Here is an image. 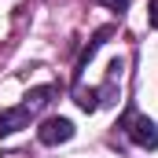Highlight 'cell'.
Wrapping results in <instances>:
<instances>
[{
    "mask_svg": "<svg viewBox=\"0 0 158 158\" xmlns=\"http://www.w3.org/2000/svg\"><path fill=\"white\" fill-rule=\"evenodd\" d=\"M74 136V125H70V118H44L37 129V140L44 143V147H55V143H66Z\"/></svg>",
    "mask_w": 158,
    "mask_h": 158,
    "instance_id": "cell-2",
    "label": "cell"
},
{
    "mask_svg": "<svg viewBox=\"0 0 158 158\" xmlns=\"http://www.w3.org/2000/svg\"><path fill=\"white\" fill-rule=\"evenodd\" d=\"M121 129L129 132V140H132L136 147H147V151H155V147H158V125H155L151 118L129 110V114L121 118Z\"/></svg>",
    "mask_w": 158,
    "mask_h": 158,
    "instance_id": "cell-1",
    "label": "cell"
},
{
    "mask_svg": "<svg viewBox=\"0 0 158 158\" xmlns=\"http://www.w3.org/2000/svg\"><path fill=\"white\" fill-rule=\"evenodd\" d=\"M26 125H30V110L26 107H4L0 110V136H11V132H19Z\"/></svg>",
    "mask_w": 158,
    "mask_h": 158,
    "instance_id": "cell-3",
    "label": "cell"
},
{
    "mask_svg": "<svg viewBox=\"0 0 158 158\" xmlns=\"http://www.w3.org/2000/svg\"><path fill=\"white\" fill-rule=\"evenodd\" d=\"M52 96H55V88H52V85H44V88H33V92H26V103H22V107L33 114V110H40V107H44Z\"/></svg>",
    "mask_w": 158,
    "mask_h": 158,
    "instance_id": "cell-5",
    "label": "cell"
},
{
    "mask_svg": "<svg viewBox=\"0 0 158 158\" xmlns=\"http://www.w3.org/2000/svg\"><path fill=\"white\" fill-rule=\"evenodd\" d=\"M77 107L81 110H96L99 107V92L96 88H77Z\"/></svg>",
    "mask_w": 158,
    "mask_h": 158,
    "instance_id": "cell-6",
    "label": "cell"
},
{
    "mask_svg": "<svg viewBox=\"0 0 158 158\" xmlns=\"http://www.w3.org/2000/svg\"><path fill=\"white\" fill-rule=\"evenodd\" d=\"M99 4H107L110 11H125V7H129V0H99Z\"/></svg>",
    "mask_w": 158,
    "mask_h": 158,
    "instance_id": "cell-7",
    "label": "cell"
},
{
    "mask_svg": "<svg viewBox=\"0 0 158 158\" xmlns=\"http://www.w3.org/2000/svg\"><path fill=\"white\" fill-rule=\"evenodd\" d=\"M110 33H114V30H110V26H103V30H99L96 37H92V40H88V44H85V48H81V55H77V70H85V66H88V59L96 55V48H99L103 40L110 37Z\"/></svg>",
    "mask_w": 158,
    "mask_h": 158,
    "instance_id": "cell-4",
    "label": "cell"
},
{
    "mask_svg": "<svg viewBox=\"0 0 158 158\" xmlns=\"http://www.w3.org/2000/svg\"><path fill=\"white\" fill-rule=\"evenodd\" d=\"M147 11H151V26H158V0H151V7H147Z\"/></svg>",
    "mask_w": 158,
    "mask_h": 158,
    "instance_id": "cell-8",
    "label": "cell"
}]
</instances>
